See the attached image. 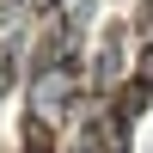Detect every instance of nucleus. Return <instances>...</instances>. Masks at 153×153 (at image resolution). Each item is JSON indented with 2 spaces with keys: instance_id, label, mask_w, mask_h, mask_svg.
<instances>
[{
  "instance_id": "f257e3e1",
  "label": "nucleus",
  "mask_w": 153,
  "mask_h": 153,
  "mask_svg": "<svg viewBox=\"0 0 153 153\" xmlns=\"http://www.w3.org/2000/svg\"><path fill=\"white\" fill-rule=\"evenodd\" d=\"M25 153H55V129L43 117H25Z\"/></svg>"
}]
</instances>
